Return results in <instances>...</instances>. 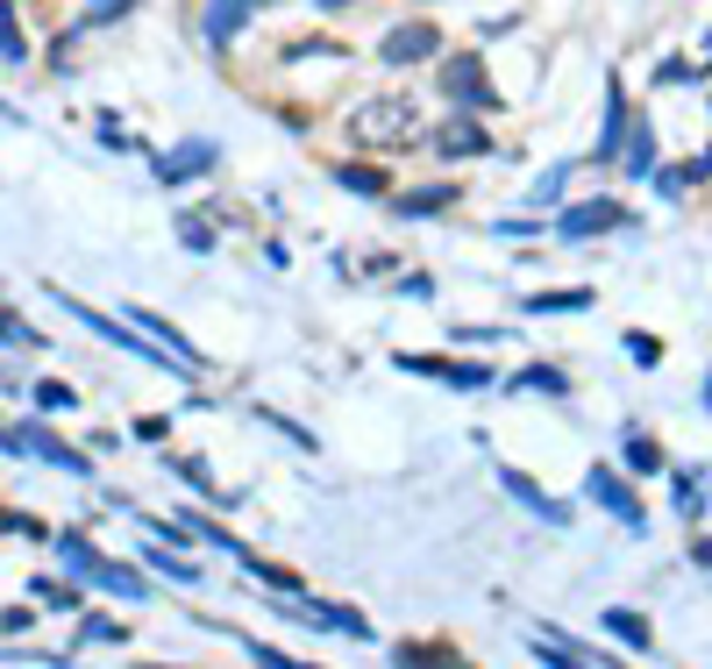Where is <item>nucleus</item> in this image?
I'll return each mask as SVG.
<instances>
[{
  "label": "nucleus",
  "instance_id": "1",
  "mask_svg": "<svg viewBox=\"0 0 712 669\" xmlns=\"http://www.w3.org/2000/svg\"><path fill=\"white\" fill-rule=\"evenodd\" d=\"M350 129L363 135V143H399V135H414V100H371V108H357Z\"/></svg>",
  "mask_w": 712,
  "mask_h": 669
},
{
  "label": "nucleus",
  "instance_id": "2",
  "mask_svg": "<svg viewBox=\"0 0 712 669\" xmlns=\"http://www.w3.org/2000/svg\"><path fill=\"white\" fill-rule=\"evenodd\" d=\"M449 94H457V108H499V94H492V79H484V65L478 57H449Z\"/></svg>",
  "mask_w": 712,
  "mask_h": 669
},
{
  "label": "nucleus",
  "instance_id": "3",
  "mask_svg": "<svg viewBox=\"0 0 712 669\" xmlns=\"http://www.w3.org/2000/svg\"><path fill=\"white\" fill-rule=\"evenodd\" d=\"M435 43H442V36H435L428 22H399V29L385 36V65H414V57H435Z\"/></svg>",
  "mask_w": 712,
  "mask_h": 669
},
{
  "label": "nucleus",
  "instance_id": "4",
  "mask_svg": "<svg viewBox=\"0 0 712 669\" xmlns=\"http://www.w3.org/2000/svg\"><path fill=\"white\" fill-rule=\"evenodd\" d=\"M200 172H215V143H186V150H172V157H157V178H164V186L200 178Z\"/></svg>",
  "mask_w": 712,
  "mask_h": 669
},
{
  "label": "nucleus",
  "instance_id": "5",
  "mask_svg": "<svg viewBox=\"0 0 712 669\" xmlns=\"http://www.w3.org/2000/svg\"><path fill=\"white\" fill-rule=\"evenodd\" d=\"M51 293H57V299H65V307H72V321L100 328V334H108V342H121V349H150V342H143V334H135V328H121V321H108V314H94V307H86V299H72L65 285H51Z\"/></svg>",
  "mask_w": 712,
  "mask_h": 669
},
{
  "label": "nucleus",
  "instance_id": "6",
  "mask_svg": "<svg viewBox=\"0 0 712 669\" xmlns=\"http://www.w3.org/2000/svg\"><path fill=\"white\" fill-rule=\"evenodd\" d=\"M620 221H627L620 200H592V207H570L563 215V235H599V228H620Z\"/></svg>",
  "mask_w": 712,
  "mask_h": 669
},
{
  "label": "nucleus",
  "instance_id": "7",
  "mask_svg": "<svg viewBox=\"0 0 712 669\" xmlns=\"http://www.w3.org/2000/svg\"><path fill=\"white\" fill-rule=\"evenodd\" d=\"M435 150H442V157H484V150H492V135H484L478 121H449V129L435 135Z\"/></svg>",
  "mask_w": 712,
  "mask_h": 669
},
{
  "label": "nucleus",
  "instance_id": "8",
  "mask_svg": "<svg viewBox=\"0 0 712 669\" xmlns=\"http://www.w3.org/2000/svg\"><path fill=\"white\" fill-rule=\"evenodd\" d=\"M129 328H150V334H157V342L172 349L178 363H200V349H193V342H186V334H178L172 321H157V314H150V307H129Z\"/></svg>",
  "mask_w": 712,
  "mask_h": 669
},
{
  "label": "nucleus",
  "instance_id": "9",
  "mask_svg": "<svg viewBox=\"0 0 712 669\" xmlns=\"http://www.w3.org/2000/svg\"><path fill=\"white\" fill-rule=\"evenodd\" d=\"M399 363H406V371H428V377H457V385H492V377H484L478 363L463 371V363H449V357H414V349H406Z\"/></svg>",
  "mask_w": 712,
  "mask_h": 669
},
{
  "label": "nucleus",
  "instance_id": "10",
  "mask_svg": "<svg viewBox=\"0 0 712 669\" xmlns=\"http://www.w3.org/2000/svg\"><path fill=\"white\" fill-rule=\"evenodd\" d=\"M242 14H250V0H215V8H207V43H215V51H229Z\"/></svg>",
  "mask_w": 712,
  "mask_h": 669
},
{
  "label": "nucleus",
  "instance_id": "11",
  "mask_svg": "<svg viewBox=\"0 0 712 669\" xmlns=\"http://www.w3.org/2000/svg\"><path fill=\"white\" fill-rule=\"evenodd\" d=\"M0 57H8V65H22V57H29V43H22V14H14L8 0H0Z\"/></svg>",
  "mask_w": 712,
  "mask_h": 669
},
{
  "label": "nucleus",
  "instance_id": "12",
  "mask_svg": "<svg viewBox=\"0 0 712 669\" xmlns=\"http://www.w3.org/2000/svg\"><path fill=\"white\" fill-rule=\"evenodd\" d=\"M449 200H457V186H420V193L399 200V215H435V207H449Z\"/></svg>",
  "mask_w": 712,
  "mask_h": 669
},
{
  "label": "nucleus",
  "instance_id": "13",
  "mask_svg": "<svg viewBox=\"0 0 712 669\" xmlns=\"http://www.w3.org/2000/svg\"><path fill=\"white\" fill-rule=\"evenodd\" d=\"M178 242H186V250H215V221H207V207L200 215H178Z\"/></svg>",
  "mask_w": 712,
  "mask_h": 669
},
{
  "label": "nucleus",
  "instance_id": "14",
  "mask_svg": "<svg viewBox=\"0 0 712 669\" xmlns=\"http://www.w3.org/2000/svg\"><path fill=\"white\" fill-rule=\"evenodd\" d=\"M620 129H627V94H620V86H613V114H605V135H599V157H613Z\"/></svg>",
  "mask_w": 712,
  "mask_h": 669
},
{
  "label": "nucleus",
  "instance_id": "15",
  "mask_svg": "<svg viewBox=\"0 0 712 669\" xmlns=\"http://www.w3.org/2000/svg\"><path fill=\"white\" fill-rule=\"evenodd\" d=\"M336 178H342V186H357V193H377V186H385V172H377V164H336Z\"/></svg>",
  "mask_w": 712,
  "mask_h": 669
},
{
  "label": "nucleus",
  "instance_id": "16",
  "mask_svg": "<svg viewBox=\"0 0 712 669\" xmlns=\"http://www.w3.org/2000/svg\"><path fill=\"white\" fill-rule=\"evenodd\" d=\"M535 314H578V307H592V293H541V299H527Z\"/></svg>",
  "mask_w": 712,
  "mask_h": 669
},
{
  "label": "nucleus",
  "instance_id": "17",
  "mask_svg": "<svg viewBox=\"0 0 712 669\" xmlns=\"http://www.w3.org/2000/svg\"><path fill=\"white\" fill-rule=\"evenodd\" d=\"M605 627L620 634V641H634V648H648V619L642 613H605Z\"/></svg>",
  "mask_w": 712,
  "mask_h": 669
},
{
  "label": "nucleus",
  "instance_id": "18",
  "mask_svg": "<svg viewBox=\"0 0 712 669\" xmlns=\"http://www.w3.org/2000/svg\"><path fill=\"white\" fill-rule=\"evenodd\" d=\"M627 463L634 470H662V449L648 442V435H634V442H627Z\"/></svg>",
  "mask_w": 712,
  "mask_h": 669
},
{
  "label": "nucleus",
  "instance_id": "19",
  "mask_svg": "<svg viewBox=\"0 0 712 669\" xmlns=\"http://www.w3.org/2000/svg\"><path fill=\"white\" fill-rule=\"evenodd\" d=\"M521 385H535V392H570V385H563V371H549V363H535V371H521Z\"/></svg>",
  "mask_w": 712,
  "mask_h": 669
},
{
  "label": "nucleus",
  "instance_id": "20",
  "mask_svg": "<svg viewBox=\"0 0 712 669\" xmlns=\"http://www.w3.org/2000/svg\"><path fill=\"white\" fill-rule=\"evenodd\" d=\"M634 172H648V164H656V135H648V121H642V129H634Z\"/></svg>",
  "mask_w": 712,
  "mask_h": 669
},
{
  "label": "nucleus",
  "instance_id": "21",
  "mask_svg": "<svg viewBox=\"0 0 712 669\" xmlns=\"http://www.w3.org/2000/svg\"><path fill=\"white\" fill-rule=\"evenodd\" d=\"M0 342H36V328H22V314L0 307Z\"/></svg>",
  "mask_w": 712,
  "mask_h": 669
},
{
  "label": "nucleus",
  "instance_id": "22",
  "mask_svg": "<svg viewBox=\"0 0 712 669\" xmlns=\"http://www.w3.org/2000/svg\"><path fill=\"white\" fill-rule=\"evenodd\" d=\"M36 399H43V406H51V414H57V406H72V385H57V377H43V385H36Z\"/></svg>",
  "mask_w": 712,
  "mask_h": 669
},
{
  "label": "nucleus",
  "instance_id": "23",
  "mask_svg": "<svg viewBox=\"0 0 712 669\" xmlns=\"http://www.w3.org/2000/svg\"><path fill=\"white\" fill-rule=\"evenodd\" d=\"M135 0H94V8H86V22H114V14H129Z\"/></svg>",
  "mask_w": 712,
  "mask_h": 669
},
{
  "label": "nucleus",
  "instance_id": "24",
  "mask_svg": "<svg viewBox=\"0 0 712 669\" xmlns=\"http://www.w3.org/2000/svg\"><path fill=\"white\" fill-rule=\"evenodd\" d=\"M691 556H699V562H712V541H699V549H691Z\"/></svg>",
  "mask_w": 712,
  "mask_h": 669
},
{
  "label": "nucleus",
  "instance_id": "25",
  "mask_svg": "<svg viewBox=\"0 0 712 669\" xmlns=\"http://www.w3.org/2000/svg\"><path fill=\"white\" fill-rule=\"evenodd\" d=\"M250 8H256V0H250Z\"/></svg>",
  "mask_w": 712,
  "mask_h": 669
}]
</instances>
